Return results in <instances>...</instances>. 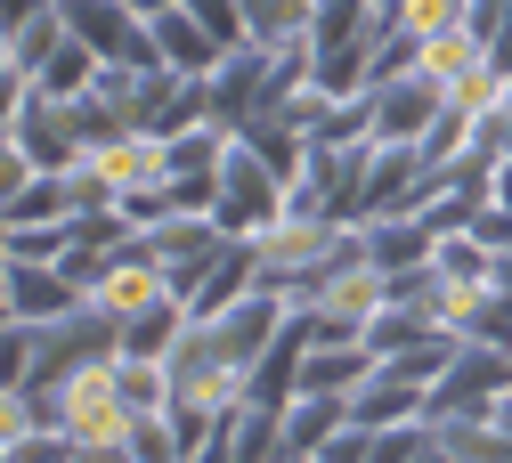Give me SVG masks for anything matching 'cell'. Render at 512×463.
<instances>
[{"label":"cell","instance_id":"cell-1","mask_svg":"<svg viewBox=\"0 0 512 463\" xmlns=\"http://www.w3.org/2000/svg\"><path fill=\"white\" fill-rule=\"evenodd\" d=\"M57 423L74 431L82 463H131V439H139V407L122 399V382H114V358L82 366L57 382Z\"/></svg>","mask_w":512,"mask_h":463},{"label":"cell","instance_id":"cell-2","mask_svg":"<svg viewBox=\"0 0 512 463\" xmlns=\"http://www.w3.org/2000/svg\"><path fill=\"white\" fill-rule=\"evenodd\" d=\"M277 212H285V171H277L261 147L228 139V155H220V204H212V220H220L228 236H261Z\"/></svg>","mask_w":512,"mask_h":463},{"label":"cell","instance_id":"cell-3","mask_svg":"<svg viewBox=\"0 0 512 463\" xmlns=\"http://www.w3.org/2000/svg\"><path fill=\"white\" fill-rule=\"evenodd\" d=\"M342 228H350V220H326V212H277L261 236H252V252H261V285L285 293L301 269H317V260L342 244Z\"/></svg>","mask_w":512,"mask_h":463},{"label":"cell","instance_id":"cell-4","mask_svg":"<svg viewBox=\"0 0 512 463\" xmlns=\"http://www.w3.org/2000/svg\"><path fill=\"white\" fill-rule=\"evenodd\" d=\"M147 236V252L163 260V277L179 285V293H196L212 269H220V252H228V228L212 220V212H171V220H155V228H139Z\"/></svg>","mask_w":512,"mask_h":463},{"label":"cell","instance_id":"cell-5","mask_svg":"<svg viewBox=\"0 0 512 463\" xmlns=\"http://www.w3.org/2000/svg\"><path fill=\"white\" fill-rule=\"evenodd\" d=\"M496 390H512V350L504 342H464L447 358V374L431 382L423 415H480V407H496Z\"/></svg>","mask_w":512,"mask_h":463},{"label":"cell","instance_id":"cell-6","mask_svg":"<svg viewBox=\"0 0 512 463\" xmlns=\"http://www.w3.org/2000/svg\"><path fill=\"white\" fill-rule=\"evenodd\" d=\"M179 285L163 277V260L147 252V236H131L114 260H106V277L90 285V301L106 309V317H139V309H155V301H171Z\"/></svg>","mask_w":512,"mask_h":463},{"label":"cell","instance_id":"cell-7","mask_svg":"<svg viewBox=\"0 0 512 463\" xmlns=\"http://www.w3.org/2000/svg\"><path fill=\"white\" fill-rule=\"evenodd\" d=\"M90 293L66 277V260H0V317H66Z\"/></svg>","mask_w":512,"mask_h":463},{"label":"cell","instance_id":"cell-8","mask_svg":"<svg viewBox=\"0 0 512 463\" xmlns=\"http://www.w3.org/2000/svg\"><path fill=\"white\" fill-rule=\"evenodd\" d=\"M204 82H212V122L220 130H244V114L269 98V41H236Z\"/></svg>","mask_w":512,"mask_h":463},{"label":"cell","instance_id":"cell-9","mask_svg":"<svg viewBox=\"0 0 512 463\" xmlns=\"http://www.w3.org/2000/svg\"><path fill=\"white\" fill-rule=\"evenodd\" d=\"M66 25L98 57H155V25L131 9V0H66Z\"/></svg>","mask_w":512,"mask_h":463},{"label":"cell","instance_id":"cell-10","mask_svg":"<svg viewBox=\"0 0 512 463\" xmlns=\"http://www.w3.org/2000/svg\"><path fill=\"white\" fill-rule=\"evenodd\" d=\"M342 423H350V399H334V390H293V399H285V439H277V455H285V463H317V447H326Z\"/></svg>","mask_w":512,"mask_h":463},{"label":"cell","instance_id":"cell-11","mask_svg":"<svg viewBox=\"0 0 512 463\" xmlns=\"http://www.w3.org/2000/svg\"><path fill=\"white\" fill-rule=\"evenodd\" d=\"M147 25H155V57L179 65V74H212V65L228 57V49L212 41V25L187 9V0H179V9H163V17H147Z\"/></svg>","mask_w":512,"mask_h":463},{"label":"cell","instance_id":"cell-12","mask_svg":"<svg viewBox=\"0 0 512 463\" xmlns=\"http://www.w3.org/2000/svg\"><path fill=\"white\" fill-rule=\"evenodd\" d=\"M366 252H374V269H415V260L439 252V228L423 212H382V220H366Z\"/></svg>","mask_w":512,"mask_h":463},{"label":"cell","instance_id":"cell-13","mask_svg":"<svg viewBox=\"0 0 512 463\" xmlns=\"http://www.w3.org/2000/svg\"><path fill=\"white\" fill-rule=\"evenodd\" d=\"M423 407H431V390H423V382H407V374H391V366H374V374L350 390V415H358L366 431L399 423V415H423Z\"/></svg>","mask_w":512,"mask_h":463},{"label":"cell","instance_id":"cell-14","mask_svg":"<svg viewBox=\"0 0 512 463\" xmlns=\"http://www.w3.org/2000/svg\"><path fill=\"white\" fill-rule=\"evenodd\" d=\"M439 431V463H512V439L496 431V415H431Z\"/></svg>","mask_w":512,"mask_h":463},{"label":"cell","instance_id":"cell-15","mask_svg":"<svg viewBox=\"0 0 512 463\" xmlns=\"http://www.w3.org/2000/svg\"><path fill=\"white\" fill-rule=\"evenodd\" d=\"M252 285H261V252H252V236H228V252H220V269L196 285V293H187V309H196V317H220L236 293H252Z\"/></svg>","mask_w":512,"mask_h":463},{"label":"cell","instance_id":"cell-16","mask_svg":"<svg viewBox=\"0 0 512 463\" xmlns=\"http://www.w3.org/2000/svg\"><path fill=\"white\" fill-rule=\"evenodd\" d=\"M0 220H9V228H25V220H74L66 171H33V179H17V187H0Z\"/></svg>","mask_w":512,"mask_h":463},{"label":"cell","instance_id":"cell-17","mask_svg":"<svg viewBox=\"0 0 512 463\" xmlns=\"http://www.w3.org/2000/svg\"><path fill=\"white\" fill-rule=\"evenodd\" d=\"M66 0H49V9L33 17V25H17V33H0V65H25V74H41V65L66 49Z\"/></svg>","mask_w":512,"mask_h":463},{"label":"cell","instance_id":"cell-18","mask_svg":"<svg viewBox=\"0 0 512 463\" xmlns=\"http://www.w3.org/2000/svg\"><path fill=\"white\" fill-rule=\"evenodd\" d=\"M504 90H512V74L496 57H480V65H464L456 82H447V114H464V122H488L496 106H504Z\"/></svg>","mask_w":512,"mask_h":463},{"label":"cell","instance_id":"cell-19","mask_svg":"<svg viewBox=\"0 0 512 463\" xmlns=\"http://www.w3.org/2000/svg\"><path fill=\"white\" fill-rule=\"evenodd\" d=\"M228 139H236V130H220L212 114H204V122H187V130H171V139H163V155H171V179H179V171H220Z\"/></svg>","mask_w":512,"mask_h":463},{"label":"cell","instance_id":"cell-20","mask_svg":"<svg viewBox=\"0 0 512 463\" xmlns=\"http://www.w3.org/2000/svg\"><path fill=\"white\" fill-rule=\"evenodd\" d=\"M244 25H252V41H293V33H309L317 25V0H244Z\"/></svg>","mask_w":512,"mask_h":463},{"label":"cell","instance_id":"cell-21","mask_svg":"<svg viewBox=\"0 0 512 463\" xmlns=\"http://www.w3.org/2000/svg\"><path fill=\"white\" fill-rule=\"evenodd\" d=\"M90 82H98V49H90L82 33H66V49L41 65V90H49V98H82Z\"/></svg>","mask_w":512,"mask_h":463},{"label":"cell","instance_id":"cell-22","mask_svg":"<svg viewBox=\"0 0 512 463\" xmlns=\"http://www.w3.org/2000/svg\"><path fill=\"white\" fill-rule=\"evenodd\" d=\"M423 334H439V317H431V309H415V301H391V309L366 325V342H374L382 358H391V350H407V342H423Z\"/></svg>","mask_w":512,"mask_h":463},{"label":"cell","instance_id":"cell-23","mask_svg":"<svg viewBox=\"0 0 512 463\" xmlns=\"http://www.w3.org/2000/svg\"><path fill=\"white\" fill-rule=\"evenodd\" d=\"M391 25L415 33V41H431L447 25H472V0H391Z\"/></svg>","mask_w":512,"mask_h":463},{"label":"cell","instance_id":"cell-24","mask_svg":"<svg viewBox=\"0 0 512 463\" xmlns=\"http://www.w3.org/2000/svg\"><path fill=\"white\" fill-rule=\"evenodd\" d=\"M66 244H74V220H25V228H9L0 260H66Z\"/></svg>","mask_w":512,"mask_h":463},{"label":"cell","instance_id":"cell-25","mask_svg":"<svg viewBox=\"0 0 512 463\" xmlns=\"http://www.w3.org/2000/svg\"><path fill=\"white\" fill-rule=\"evenodd\" d=\"M374 9L382 0H317V41H342V33H358V25H374Z\"/></svg>","mask_w":512,"mask_h":463},{"label":"cell","instance_id":"cell-26","mask_svg":"<svg viewBox=\"0 0 512 463\" xmlns=\"http://www.w3.org/2000/svg\"><path fill=\"white\" fill-rule=\"evenodd\" d=\"M488 57L512 74V0H504V17H496V33H488Z\"/></svg>","mask_w":512,"mask_h":463},{"label":"cell","instance_id":"cell-27","mask_svg":"<svg viewBox=\"0 0 512 463\" xmlns=\"http://www.w3.org/2000/svg\"><path fill=\"white\" fill-rule=\"evenodd\" d=\"M488 415H496V431L512 439V390H496V407H488Z\"/></svg>","mask_w":512,"mask_h":463},{"label":"cell","instance_id":"cell-28","mask_svg":"<svg viewBox=\"0 0 512 463\" xmlns=\"http://www.w3.org/2000/svg\"><path fill=\"white\" fill-rule=\"evenodd\" d=\"M131 9H139V17H163V9H179V0H131Z\"/></svg>","mask_w":512,"mask_h":463}]
</instances>
